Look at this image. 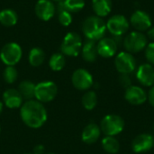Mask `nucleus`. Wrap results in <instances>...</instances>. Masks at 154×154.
Instances as JSON below:
<instances>
[{
  "label": "nucleus",
  "mask_w": 154,
  "mask_h": 154,
  "mask_svg": "<svg viewBox=\"0 0 154 154\" xmlns=\"http://www.w3.org/2000/svg\"><path fill=\"white\" fill-rule=\"evenodd\" d=\"M26 154H34V153H26Z\"/></svg>",
  "instance_id": "4c0bfd02"
},
{
  "label": "nucleus",
  "mask_w": 154,
  "mask_h": 154,
  "mask_svg": "<svg viewBox=\"0 0 154 154\" xmlns=\"http://www.w3.org/2000/svg\"><path fill=\"white\" fill-rule=\"evenodd\" d=\"M58 9H59L58 19H59L60 23L63 26H69L72 23V15L70 12L67 11L61 6H59Z\"/></svg>",
  "instance_id": "cd10ccee"
},
{
  "label": "nucleus",
  "mask_w": 154,
  "mask_h": 154,
  "mask_svg": "<svg viewBox=\"0 0 154 154\" xmlns=\"http://www.w3.org/2000/svg\"><path fill=\"white\" fill-rule=\"evenodd\" d=\"M119 83L122 87L127 88L129 87H131V84H132V80H131V78L129 76V74H121L119 76Z\"/></svg>",
  "instance_id": "7c9ffc66"
},
{
  "label": "nucleus",
  "mask_w": 154,
  "mask_h": 154,
  "mask_svg": "<svg viewBox=\"0 0 154 154\" xmlns=\"http://www.w3.org/2000/svg\"><path fill=\"white\" fill-rule=\"evenodd\" d=\"M58 88L52 81H42L35 87V97L39 102L47 103L53 100L57 95Z\"/></svg>",
  "instance_id": "6e6552de"
},
{
  "label": "nucleus",
  "mask_w": 154,
  "mask_h": 154,
  "mask_svg": "<svg viewBox=\"0 0 154 154\" xmlns=\"http://www.w3.org/2000/svg\"><path fill=\"white\" fill-rule=\"evenodd\" d=\"M154 146V139L151 134H143L134 138L132 143L133 151L136 153L146 152Z\"/></svg>",
  "instance_id": "4468645a"
},
{
  "label": "nucleus",
  "mask_w": 154,
  "mask_h": 154,
  "mask_svg": "<svg viewBox=\"0 0 154 154\" xmlns=\"http://www.w3.org/2000/svg\"><path fill=\"white\" fill-rule=\"evenodd\" d=\"M125 97L130 104L135 106L142 105L147 100V95L145 91L137 86H131L127 88Z\"/></svg>",
  "instance_id": "2eb2a0df"
},
{
  "label": "nucleus",
  "mask_w": 154,
  "mask_h": 154,
  "mask_svg": "<svg viewBox=\"0 0 154 154\" xmlns=\"http://www.w3.org/2000/svg\"><path fill=\"white\" fill-rule=\"evenodd\" d=\"M130 23L123 14H115L106 22V30L114 36H123L129 30Z\"/></svg>",
  "instance_id": "0eeeda50"
},
{
  "label": "nucleus",
  "mask_w": 154,
  "mask_h": 154,
  "mask_svg": "<svg viewBox=\"0 0 154 154\" xmlns=\"http://www.w3.org/2000/svg\"><path fill=\"white\" fill-rule=\"evenodd\" d=\"M55 10V6L51 0H39L35 5V14L42 21H48L52 18Z\"/></svg>",
  "instance_id": "ddd939ff"
},
{
  "label": "nucleus",
  "mask_w": 154,
  "mask_h": 154,
  "mask_svg": "<svg viewBox=\"0 0 154 154\" xmlns=\"http://www.w3.org/2000/svg\"><path fill=\"white\" fill-rule=\"evenodd\" d=\"M97 48L99 56L103 58H111L116 53L118 45L114 38L104 37L99 40L98 43L97 44Z\"/></svg>",
  "instance_id": "f8f14e48"
},
{
  "label": "nucleus",
  "mask_w": 154,
  "mask_h": 154,
  "mask_svg": "<svg viewBox=\"0 0 154 154\" xmlns=\"http://www.w3.org/2000/svg\"><path fill=\"white\" fill-rule=\"evenodd\" d=\"M137 79L141 84L146 87H151L154 85V68L149 63H144L141 65L136 72Z\"/></svg>",
  "instance_id": "dca6fc26"
},
{
  "label": "nucleus",
  "mask_w": 154,
  "mask_h": 154,
  "mask_svg": "<svg viewBox=\"0 0 154 154\" xmlns=\"http://www.w3.org/2000/svg\"><path fill=\"white\" fill-rule=\"evenodd\" d=\"M17 14L12 9H4L0 12V23L6 27L14 26L17 23Z\"/></svg>",
  "instance_id": "412c9836"
},
{
  "label": "nucleus",
  "mask_w": 154,
  "mask_h": 154,
  "mask_svg": "<svg viewBox=\"0 0 154 154\" xmlns=\"http://www.w3.org/2000/svg\"><path fill=\"white\" fill-rule=\"evenodd\" d=\"M92 7L95 14L99 17H105L112 11L111 0H92Z\"/></svg>",
  "instance_id": "aec40b11"
},
{
  "label": "nucleus",
  "mask_w": 154,
  "mask_h": 154,
  "mask_svg": "<svg viewBox=\"0 0 154 154\" xmlns=\"http://www.w3.org/2000/svg\"><path fill=\"white\" fill-rule=\"evenodd\" d=\"M45 54L41 48H33L29 53V62L33 67H39L44 61Z\"/></svg>",
  "instance_id": "5701e85b"
},
{
  "label": "nucleus",
  "mask_w": 154,
  "mask_h": 154,
  "mask_svg": "<svg viewBox=\"0 0 154 154\" xmlns=\"http://www.w3.org/2000/svg\"><path fill=\"white\" fill-rule=\"evenodd\" d=\"M3 99L5 106L9 108H17L21 106L23 102V97L18 90L10 88L4 92Z\"/></svg>",
  "instance_id": "f3484780"
},
{
  "label": "nucleus",
  "mask_w": 154,
  "mask_h": 154,
  "mask_svg": "<svg viewBox=\"0 0 154 154\" xmlns=\"http://www.w3.org/2000/svg\"><path fill=\"white\" fill-rule=\"evenodd\" d=\"M97 103V97L94 91L87 92L82 97V105L87 110H92L95 108Z\"/></svg>",
  "instance_id": "bb28decb"
},
{
  "label": "nucleus",
  "mask_w": 154,
  "mask_h": 154,
  "mask_svg": "<svg viewBox=\"0 0 154 154\" xmlns=\"http://www.w3.org/2000/svg\"><path fill=\"white\" fill-rule=\"evenodd\" d=\"M0 58L7 66L15 65L22 58V49L20 45L15 42H9L5 44L1 50Z\"/></svg>",
  "instance_id": "423d86ee"
},
{
  "label": "nucleus",
  "mask_w": 154,
  "mask_h": 154,
  "mask_svg": "<svg viewBox=\"0 0 154 154\" xmlns=\"http://www.w3.org/2000/svg\"><path fill=\"white\" fill-rule=\"evenodd\" d=\"M84 35L90 41H99L104 38L106 32V23L97 15H91L86 18L82 24Z\"/></svg>",
  "instance_id": "f03ea898"
},
{
  "label": "nucleus",
  "mask_w": 154,
  "mask_h": 154,
  "mask_svg": "<svg viewBox=\"0 0 154 154\" xmlns=\"http://www.w3.org/2000/svg\"><path fill=\"white\" fill-rule=\"evenodd\" d=\"M65 63H66L65 57L61 53H54L51 57L50 61H49V65H50L51 69L54 71L61 70L64 68Z\"/></svg>",
  "instance_id": "a878e982"
},
{
  "label": "nucleus",
  "mask_w": 154,
  "mask_h": 154,
  "mask_svg": "<svg viewBox=\"0 0 154 154\" xmlns=\"http://www.w3.org/2000/svg\"><path fill=\"white\" fill-rule=\"evenodd\" d=\"M145 50V57L149 64L154 65V42L148 43Z\"/></svg>",
  "instance_id": "c756f323"
},
{
  "label": "nucleus",
  "mask_w": 154,
  "mask_h": 154,
  "mask_svg": "<svg viewBox=\"0 0 154 154\" xmlns=\"http://www.w3.org/2000/svg\"><path fill=\"white\" fill-rule=\"evenodd\" d=\"M35 85L29 80H24L19 85V93L23 98L31 100L35 96Z\"/></svg>",
  "instance_id": "4be33fe9"
},
{
  "label": "nucleus",
  "mask_w": 154,
  "mask_h": 154,
  "mask_svg": "<svg viewBox=\"0 0 154 154\" xmlns=\"http://www.w3.org/2000/svg\"><path fill=\"white\" fill-rule=\"evenodd\" d=\"M44 152V147L42 145H36L33 149L34 154H43Z\"/></svg>",
  "instance_id": "473e14b6"
},
{
  "label": "nucleus",
  "mask_w": 154,
  "mask_h": 154,
  "mask_svg": "<svg viewBox=\"0 0 154 154\" xmlns=\"http://www.w3.org/2000/svg\"><path fill=\"white\" fill-rule=\"evenodd\" d=\"M82 57L83 59L88 62H93L97 60V57L98 55L97 53V44L94 41L88 40L83 45H82Z\"/></svg>",
  "instance_id": "6ab92c4d"
},
{
  "label": "nucleus",
  "mask_w": 154,
  "mask_h": 154,
  "mask_svg": "<svg viewBox=\"0 0 154 154\" xmlns=\"http://www.w3.org/2000/svg\"><path fill=\"white\" fill-rule=\"evenodd\" d=\"M125 127L123 118L116 115H108L101 122V130L107 136H114L120 134Z\"/></svg>",
  "instance_id": "39448f33"
},
{
  "label": "nucleus",
  "mask_w": 154,
  "mask_h": 154,
  "mask_svg": "<svg viewBox=\"0 0 154 154\" xmlns=\"http://www.w3.org/2000/svg\"><path fill=\"white\" fill-rule=\"evenodd\" d=\"M129 23L135 29V31L142 32L144 31H148L152 24V18L149 14L143 10H136L135 12H134L131 15Z\"/></svg>",
  "instance_id": "9d476101"
},
{
  "label": "nucleus",
  "mask_w": 154,
  "mask_h": 154,
  "mask_svg": "<svg viewBox=\"0 0 154 154\" xmlns=\"http://www.w3.org/2000/svg\"><path fill=\"white\" fill-rule=\"evenodd\" d=\"M82 45L81 37L78 33L70 32L64 37L60 49L63 54L70 57H76L79 54L82 49Z\"/></svg>",
  "instance_id": "20e7f679"
},
{
  "label": "nucleus",
  "mask_w": 154,
  "mask_h": 154,
  "mask_svg": "<svg viewBox=\"0 0 154 154\" xmlns=\"http://www.w3.org/2000/svg\"><path fill=\"white\" fill-rule=\"evenodd\" d=\"M115 65L120 74H131L136 68V60L132 53L121 51L116 57Z\"/></svg>",
  "instance_id": "1a4fd4ad"
},
{
  "label": "nucleus",
  "mask_w": 154,
  "mask_h": 154,
  "mask_svg": "<svg viewBox=\"0 0 154 154\" xmlns=\"http://www.w3.org/2000/svg\"><path fill=\"white\" fill-rule=\"evenodd\" d=\"M147 35H148V37H149L151 40H153L154 41V26H152V27L148 30Z\"/></svg>",
  "instance_id": "72a5a7b5"
},
{
  "label": "nucleus",
  "mask_w": 154,
  "mask_h": 154,
  "mask_svg": "<svg viewBox=\"0 0 154 154\" xmlns=\"http://www.w3.org/2000/svg\"><path fill=\"white\" fill-rule=\"evenodd\" d=\"M3 76H4V79L5 80V82L12 84L16 80L18 74H17V70L15 69L14 66H7L4 70Z\"/></svg>",
  "instance_id": "c85d7f7f"
},
{
  "label": "nucleus",
  "mask_w": 154,
  "mask_h": 154,
  "mask_svg": "<svg viewBox=\"0 0 154 154\" xmlns=\"http://www.w3.org/2000/svg\"><path fill=\"white\" fill-rule=\"evenodd\" d=\"M55 1H61V0H55Z\"/></svg>",
  "instance_id": "c9c22d12"
},
{
  "label": "nucleus",
  "mask_w": 154,
  "mask_h": 154,
  "mask_svg": "<svg viewBox=\"0 0 154 154\" xmlns=\"http://www.w3.org/2000/svg\"><path fill=\"white\" fill-rule=\"evenodd\" d=\"M61 4L64 9L70 13H77L85 6L84 0H61Z\"/></svg>",
  "instance_id": "393cba45"
},
{
  "label": "nucleus",
  "mask_w": 154,
  "mask_h": 154,
  "mask_svg": "<svg viewBox=\"0 0 154 154\" xmlns=\"http://www.w3.org/2000/svg\"><path fill=\"white\" fill-rule=\"evenodd\" d=\"M2 111H3V104H2V102L0 101V114L2 113Z\"/></svg>",
  "instance_id": "f704fd0d"
},
{
  "label": "nucleus",
  "mask_w": 154,
  "mask_h": 154,
  "mask_svg": "<svg viewBox=\"0 0 154 154\" xmlns=\"http://www.w3.org/2000/svg\"><path fill=\"white\" fill-rule=\"evenodd\" d=\"M21 117L31 128H40L47 120V112L43 105L35 100H28L21 107Z\"/></svg>",
  "instance_id": "f257e3e1"
},
{
  "label": "nucleus",
  "mask_w": 154,
  "mask_h": 154,
  "mask_svg": "<svg viewBox=\"0 0 154 154\" xmlns=\"http://www.w3.org/2000/svg\"><path fill=\"white\" fill-rule=\"evenodd\" d=\"M148 98H149V102H150V104L152 106L154 107V86L150 89V92H149V97H148Z\"/></svg>",
  "instance_id": "2f4dec72"
},
{
  "label": "nucleus",
  "mask_w": 154,
  "mask_h": 154,
  "mask_svg": "<svg viewBox=\"0 0 154 154\" xmlns=\"http://www.w3.org/2000/svg\"><path fill=\"white\" fill-rule=\"evenodd\" d=\"M102 146L104 150L110 154H116L119 152L120 144L118 141L113 136H106L102 140Z\"/></svg>",
  "instance_id": "b1692460"
},
{
  "label": "nucleus",
  "mask_w": 154,
  "mask_h": 154,
  "mask_svg": "<svg viewBox=\"0 0 154 154\" xmlns=\"http://www.w3.org/2000/svg\"><path fill=\"white\" fill-rule=\"evenodd\" d=\"M123 44L126 51L130 53H137L146 48L148 38L142 32L134 31L125 36Z\"/></svg>",
  "instance_id": "7ed1b4c3"
},
{
  "label": "nucleus",
  "mask_w": 154,
  "mask_h": 154,
  "mask_svg": "<svg viewBox=\"0 0 154 154\" xmlns=\"http://www.w3.org/2000/svg\"><path fill=\"white\" fill-rule=\"evenodd\" d=\"M100 136V128L96 124L88 125L82 133V140L88 144H91L97 142Z\"/></svg>",
  "instance_id": "a211bd4d"
},
{
  "label": "nucleus",
  "mask_w": 154,
  "mask_h": 154,
  "mask_svg": "<svg viewBox=\"0 0 154 154\" xmlns=\"http://www.w3.org/2000/svg\"><path fill=\"white\" fill-rule=\"evenodd\" d=\"M0 131H1V129H0Z\"/></svg>",
  "instance_id": "58836bf2"
},
{
  "label": "nucleus",
  "mask_w": 154,
  "mask_h": 154,
  "mask_svg": "<svg viewBox=\"0 0 154 154\" xmlns=\"http://www.w3.org/2000/svg\"><path fill=\"white\" fill-rule=\"evenodd\" d=\"M153 128H154V126H153Z\"/></svg>",
  "instance_id": "ea45409f"
},
{
  "label": "nucleus",
  "mask_w": 154,
  "mask_h": 154,
  "mask_svg": "<svg viewBox=\"0 0 154 154\" xmlns=\"http://www.w3.org/2000/svg\"><path fill=\"white\" fill-rule=\"evenodd\" d=\"M47 154H55V153H47Z\"/></svg>",
  "instance_id": "e433bc0d"
},
{
  "label": "nucleus",
  "mask_w": 154,
  "mask_h": 154,
  "mask_svg": "<svg viewBox=\"0 0 154 154\" xmlns=\"http://www.w3.org/2000/svg\"><path fill=\"white\" fill-rule=\"evenodd\" d=\"M71 79L74 87L79 90L88 89L93 85V78L91 74L84 69L75 70Z\"/></svg>",
  "instance_id": "9b49d317"
}]
</instances>
